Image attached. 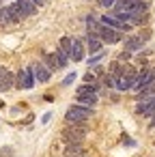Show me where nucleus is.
Wrapping results in <instances>:
<instances>
[{
	"mask_svg": "<svg viewBox=\"0 0 155 157\" xmlns=\"http://www.w3.org/2000/svg\"><path fill=\"white\" fill-rule=\"evenodd\" d=\"M63 155L84 157V155H86V146H84V142H69V144H65V151H63Z\"/></svg>",
	"mask_w": 155,
	"mask_h": 157,
	"instance_id": "12",
	"label": "nucleus"
},
{
	"mask_svg": "<svg viewBox=\"0 0 155 157\" xmlns=\"http://www.w3.org/2000/svg\"><path fill=\"white\" fill-rule=\"evenodd\" d=\"M97 101H99V97H73V103H80L86 108H95Z\"/></svg>",
	"mask_w": 155,
	"mask_h": 157,
	"instance_id": "19",
	"label": "nucleus"
},
{
	"mask_svg": "<svg viewBox=\"0 0 155 157\" xmlns=\"http://www.w3.org/2000/svg\"><path fill=\"white\" fill-rule=\"evenodd\" d=\"M88 121L84 123H65L63 131H60V142L69 144V142H84L88 136Z\"/></svg>",
	"mask_w": 155,
	"mask_h": 157,
	"instance_id": "1",
	"label": "nucleus"
},
{
	"mask_svg": "<svg viewBox=\"0 0 155 157\" xmlns=\"http://www.w3.org/2000/svg\"><path fill=\"white\" fill-rule=\"evenodd\" d=\"M0 5H2V2H0Z\"/></svg>",
	"mask_w": 155,
	"mask_h": 157,
	"instance_id": "35",
	"label": "nucleus"
},
{
	"mask_svg": "<svg viewBox=\"0 0 155 157\" xmlns=\"http://www.w3.org/2000/svg\"><path fill=\"white\" fill-rule=\"evenodd\" d=\"M95 73H93V69H88L86 73H82V84H95Z\"/></svg>",
	"mask_w": 155,
	"mask_h": 157,
	"instance_id": "25",
	"label": "nucleus"
},
{
	"mask_svg": "<svg viewBox=\"0 0 155 157\" xmlns=\"http://www.w3.org/2000/svg\"><path fill=\"white\" fill-rule=\"evenodd\" d=\"M95 116V108H86L80 103H71L65 110V123H84Z\"/></svg>",
	"mask_w": 155,
	"mask_h": 157,
	"instance_id": "2",
	"label": "nucleus"
},
{
	"mask_svg": "<svg viewBox=\"0 0 155 157\" xmlns=\"http://www.w3.org/2000/svg\"><path fill=\"white\" fill-rule=\"evenodd\" d=\"M138 37H140L144 43H149V39L153 37V30H151L149 26H142V28H140V33H138Z\"/></svg>",
	"mask_w": 155,
	"mask_h": 157,
	"instance_id": "23",
	"label": "nucleus"
},
{
	"mask_svg": "<svg viewBox=\"0 0 155 157\" xmlns=\"http://www.w3.org/2000/svg\"><path fill=\"white\" fill-rule=\"evenodd\" d=\"M56 50H58V52H63L65 56H69V52H71V37H60V39H58Z\"/></svg>",
	"mask_w": 155,
	"mask_h": 157,
	"instance_id": "18",
	"label": "nucleus"
},
{
	"mask_svg": "<svg viewBox=\"0 0 155 157\" xmlns=\"http://www.w3.org/2000/svg\"><path fill=\"white\" fill-rule=\"evenodd\" d=\"M22 20H20V15H17V11H15V7H13V2H9V5H0V26H15V24H20Z\"/></svg>",
	"mask_w": 155,
	"mask_h": 157,
	"instance_id": "4",
	"label": "nucleus"
},
{
	"mask_svg": "<svg viewBox=\"0 0 155 157\" xmlns=\"http://www.w3.org/2000/svg\"><path fill=\"white\" fill-rule=\"evenodd\" d=\"M114 58H116L118 63H131V58H134V54H131V52H127V50H123V52H121V54H116Z\"/></svg>",
	"mask_w": 155,
	"mask_h": 157,
	"instance_id": "24",
	"label": "nucleus"
},
{
	"mask_svg": "<svg viewBox=\"0 0 155 157\" xmlns=\"http://www.w3.org/2000/svg\"><path fill=\"white\" fill-rule=\"evenodd\" d=\"M84 48H86L88 54H95V52L103 50V43H101V39L93 30H86V35H84Z\"/></svg>",
	"mask_w": 155,
	"mask_h": 157,
	"instance_id": "11",
	"label": "nucleus"
},
{
	"mask_svg": "<svg viewBox=\"0 0 155 157\" xmlns=\"http://www.w3.org/2000/svg\"><path fill=\"white\" fill-rule=\"evenodd\" d=\"M11 88H15V73L7 71L5 78L0 80V93H7V90H11Z\"/></svg>",
	"mask_w": 155,
	"mask_h": 157,
	"instance_id": "15",
	"label": "nucleus"
},
{
	"mask_svg": "<svg viewBox=\"0 0 155 157\" xmlns=\"http://www.w3.org/2000/svg\"><path fill=\"white\" fill-rule=\"evenodd\" d=\"M121 144H123V146H136L134 138H131V136H127V133H121Z\"/></svg>",
	"mask_w": 155,
	"mask_h": 157,
	"instance_id": "26",
	"label": "nucleus"
},
{
	"mask_svg": "<svg viewBox=\"0 0 155 157\" xmlns=\"http://www.w3.org/2000/svg\"><path fill=\"white\" fill-rule=\"evenodd\" d=\"M149 0H138L136 5H131V13H142V15H146L149 13Z\"/></svg>",
	"mask_w": 155,
	"mask_h": 157,
	"instance_id": "20",
	"label": "nucleus"
},
{
	"mask_svg": "<svg viewBox=\"0 0 155 157\" xmlns=\"http://www.w3.org/2000/svg\"><path fill=\"white\" fill-rule=\"evenodd\" d=\"M76 97H99L95 90V84H78L76 86Z\"/></svg>",
	"mask_w": 155,
	"mask_h": 157,
	"instance_id": "14",
	"label": "nucleus"
},
{
	"mask_svg": "<svg viewBox=\"0 0 155 157\" xmlns=\"http://www.w3.org/2000/svg\"><path fill=\"white\" fill-rule=\"evenodd\" d=\"M28 69L33 71V78H35V82H37V84H48V82L52 80V73L43 67V63H41V60H33V63L28 65Z\"/></svg>",
	"mask_w": 155,
	"mask_h": 157,
	"instance_id": "7",
	"label": "nucleus"
},
{
	"mask_svg": "<svg viewBox=\"0 0 155 157\" xmlns=\"http://www.w3.org/2000/svg\"><path fill=\"white\" fill-rule=\"evenodd\" d=\"M41 63H43V67L54 75L56 73V65H54V58H52V54H48V52H41Z\"/></svg>",
	"mask_w": 155,
	"mask_h": 157,
	"instance_id": "17",
	"label": "nucleus"
},
{
	"mask_svg": "<svg viewBox=\"0 0 155 157\" xmlns=\"http://www.w3.org/2000/svg\"><path fill=\"white\" fill-rule=\"evenodd\" d=\"M0 2H5V0H0Z\"/></svg>",
	"mask_w": 155,
	"mask_h": 157,
	"instance_id": "34",
	"label": "nucleus"
},
{
	"mask_svg": "<svg viewBox=\"0 0 155 157\" xmlns=\"http://www.w3.org/2000/svg\"><path fill=\"white\" fill-rule=\"evenodd\" d=\"M97 24H99L97 13H88V15H84V26H86V30H95Z\"/></svg>",
	"mask_w": 155,
	"mask_h": 157,
	"instance_id": "22",
	"label": "nucleus"
},
{
	"mask_svg": "<svg viewBox=\"0 0 155 157\" xmlns=\"http://www.w3.org/2000/svg\"><path fill=\"white\" fill-rule=\"evenodd\" d=\"M13 7H15V11H17V15H20V20L24 22L26 17H33V15H37V7L30 2V0H13Z\"/></svg>",
	"mask_w": 155,
	"mask_h": 157,
	"instance_id": "9",
	"label": "nucleus"
},
{
	"mask_svg": "<svg viewBox=\"0 0 155 157\" xmlns=\"http://www.w3.org/2000/svg\"><path fill=\"white\" fill-rule=\"evenodd\" d=\"M114 2H116V0H97V5H99L101 9H108V11L112 9V5H114Z\"/></svg>",
	"mask_w": 155,
	"mask_h": 157,
	"instance_id": "28",
	"label": "nucleus"
},
{
	"mask_svg": "<svg viewBox=\"0 0 155 157\" xmlns=\"http://www.w3.org/2000/svg\"><path fill=\"white\" fill-rule=\"evenodd\" d=\"M52 58H54V65H56V71H63V69H67L69 67V56H65L63 52H58V50H54L52 52Z\"/></svg>",
	"mask_w": 155,
	"mask_h": 157,
	"instance_id": "13",
	"label": "nucleus"
},
{
	"mask_svg": "<svg viewBox=\"0 0 155 157\" xmlns=\"http://www.w3.org/2000/svg\"><path fill=\"white\" fill-rule=\"evenodd\" d=\"M106 56H108V50H106V48H103V50H99V52H95V54H91V58H86V67L91 69V67L99 65Z\"/></svg>",
	"mask_w": 155,
	"mask_h": 157,
	"instance_id": "16",
	"label": "nucleus"
},
{
	"mask_svg": "<svg viewBox=\"0 0 155 157\" xmlns=\"http://www.w3.org/2000/svg\"><path fill=\"white\" fill-rule=\"evenodd\" d=\"M0 157H15V151L11 146H2L0 148Z\"/></svg>",
	"mask_w": 155,
	"mask_h": 157,
	"instance_id": "27",
	"label": "nucleus"
},
{
	"mask_svg": "<svg viewBox=\"0 0 155 157\" xmlns=\"http://www.w3.org/2000/svg\"><path fill=\"white\" fill-rule=\"evenodd\" d=\"M153 112H155V97H146V99H140V101L134 103V114L136 116L149 118Z\"/></svg>",
	"mask_w": 155,
	"mask_h": 157,
	"instance_id": "8",
	"label": "nucleus"
},
{
	"mask_svg": "<svg viewBox=\"0 0 155 157\" xmlns=\"http://www.w3.org/2000/svg\"><path fill=\"white\" fill-rule=\"evenodd\" d=\"M50 121H52V112H45V114L41 116V125H48Z\"/></svg>",
	"mask_w": 155,
	"mask_h": 157,
	"instance_id": "29",
	"label": "nucleus"
},
{
	"mask_svg": "<svg viewBox=\"0 0 155 157\" xmlns=\"http://www.w3.org/2000/svg\"><path fill=\"white\" fill-rule=\"evenodd\" d=\"M7 71H9L7 67H2V65H0V80H2V78H5V73H7Z\"/></svg>",
	"mask_w": 155,
	"mask_h": 157,
	"instance_id": "32",
	"label": "nucleus"
},
{
	"mask_svg": "<svg viewBox=\"0 0 155 157\" xmlns=\"http://www.w3.org/2000/svg\"><path fill=\"white\" fill-rule=\"evenodd\" d=\"M86 56V48H84V39L82 37H71V52H69V60L71 63H82Z\"/></svg>",
	"mask_w": 155,
	"mask_h": 157,
	"instance_id": "6",
	"label": "nucleus"
},
{
	"mask_svg": "<svg viewBox=\"0 0 155 157\" xmlns=\"http://www.w3.org/2000/svg\"><path fill=\"white\" fill-rule=\"evenodd\" d=\"M93 33L101 39V43H103V45H116V43H121V41H123V37H125V33L114 30V28H108V26H103V24H97Z\"/></svg>",
	"mask_w": 155,
	"mask_h": 157,
	"instance_id": "3",
	"label": "nucleus"
},
{
	"mask_svg": "<svg viewBox=\"0 0 155 157\" xmlns=\"http://www.w3.org/2000/svg\"><path fill=\"white\" fill-rule=\"evenodd\" d=\"M149 129H155V112L149 116Z\"/></svg>",
	"mask_w": 155,
	"mask_h": 157,
	"instance_id": "31",
	"label": "nucleus"
},
{
	"mask_svg": "<svg viewBox=\"0 0 155 157\" xmlns=\"http://www.w3.org/2000/svg\"><path fill=\"white\" fill-rule=\"evenodd\" d=\"M35 78H33V71L28 69V67H24V69H20L17 73H15V88L17 90H33L35 88Z\"/></svg>",
	"mask_w": 155,
	"mask_h": 157,
	"instance_id": "5",
	"label": "nucleus"
},
{
	"mask_svg": "<svg viewBox=\"0 0 155 157\" xmlns=\"http://www.w3.org/2000/svg\"><path fill=\"white\" fill-rule=\"evenodd\" d=\"M121 43H123V50H127V52H131V54H138V52H140V50H144V45H146L138 35H129V33L123 37V41H121Z\"/></svg>",
	"mask_w": 155,
	"mask_h": 157,
	"instance_id": "10",
	"label": "nucleus"
},
{
	"mask_svg": "<svg viewBox=\"0 0 155 157\" xmlns=\"http://www.w3.org/2000/svg\"><path fill=\"white\" fill-rule=\"evenodd\" d=\"M30 2H33L37 9H41V7H45V5H48V0H30Z\"/></svg>",
	"mask_w": 155,
	"mask_h": 157,
	"instance_id": "30",
	"label": "nucleus"
},
{
	"mask_svg": "<svg viewBox=\"0 0 155 157\" xmlns=\"http://www.w3.org/2000/svg\"><path fill=\"white\" fill-rule=\"evenodd\" d=\"M80 78V73L78 71H69L65 78H63V82H60V88H69L71 84H76V80Z\"/></svg>",
	"mask_w": 155,
	"mask_h": 157,
	"instance_id": "21",
	"label": "nucleus"
},
{
	"mask_svg": "<svg viewBox=\"0 0 155 157\" xmlns=\"http://www.w3.org/2000/svg\"><path fill=\"white\" fill-rule=\"evenodd\" d=\"M2 108H5V101H2V99H0V110H2Z\"/></svg>",
	"mask_w": 155,
	"mask_h": 157,
	"instance_id": "33",
	"label": "nucleus"
}]
</instances>
